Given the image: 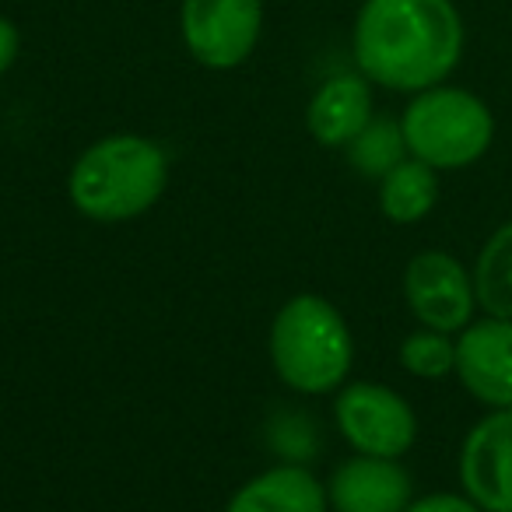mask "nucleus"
Instances as JSON below:
<instances>
[{"label":"nucleus","instance_id":"dca6fc26","mask_svg":"<svg viewBox=\"0 0 512 512\" xmlns=\"http://www.w3.org/2000/svg\"><path fill=\"white\" fill-rule=\"evenodd\" d=\"M400 365L418 379H446L456 372V341L442 330H414L400 344Z\"/></svg>","mask_w":512,"mask_h":512},{"label":"nucleus","instance_id":"1a4fd4ad","mask_svg":"<svg viewBox=\"0 0 512 512\" xmlns=\"http://www.w3.org/2000/svg\"><path fill=\"white\" fill-rule=\"evenodd\" d=\"M456 376L484 407H512V320H477L460 330Z\"/></svg>","mask_w":512,"mask_h":512},{"label":"nucleus","instance_id":"423d86ee","mask_svg":"<svg viewBox=\"0 0 512 512\" xmlns=\"http://www.w3.org/2000/svg\"><path fill=\"white\" fill-rule=\"evenodd\" d=\"M264 29L260 0H183L179 32L190 57L207 71L246 64Z\"/></svg>","mask_w":512,"mask_h":512},{"label":"nucleus","instance_id":"9b49d317","mask_svg":"<svg viewBox=\"0 0 512 512\" xmlns=\"http://www.w3.org/2000/svg\"><path fill=\"white\" fill-rule=\"evenodd\" d=\"M372 81L365 74H337L323 81L306 109V130L323 148H348L372 120Z\"/></svg>","mask_w":512,"mask_h":512},{"label":"nucleus","instance_id":"6e6552de","mask_svg":"<svg viewBox=\"0 0 512 512\" xmlns=\"http://www.w3.org/2000/svg\"><path fill=\"white\" fill-rule=\"evenodd\" d=\"M463 495L484 512H512V407L488 411L460 446Z\"/></svg>","mask_w":512,"mask_h":512},{"label":"nucleus","instance_id":"f8f14e48","mask_svg":"<svg viewBox=\"0 0 512 512\" xmlns=\"http://www.w3.org/2000/svg\"><path fill=\"white\" fill-rule=\"evenodd\" d=\"M225 512H330L327 484L299 463H281L249 477Z\"/></svg>","mask_w":512,"mask_h":512},{"label":"nucleus","instance_id":"9d476101","mask_svg":"<svg viewBox=\"0 0 512 512\" xmlns=\"http://www.w3.org/2000/svg\"><path fill=\"white\" fill-rule=\"evenodd\" d=\"M414 481L397 460L355 453L337 463L327 481L334 512H404L414 502Z\"/></svg>","mask_w":512,"mask_h":512},{"label":"nucleus","instance_id":"f03ea898","mask_svg":"<svg viewBox=\"0 0 512 512\" xmlns=\"http://www.w3.org/2000/svg\"><path fill=\"white\" fill-rule=\"evenodd\" d=\"M169 183V158L155 141L113 134L95 141L67 176V197L85 218L116 225L148 214Z\"/></svg>","mask_w":512,"mask_h":512},{"label":"nucleus","instance_id":"4468645a","mask_svg":"<svg viewBox=\"0 0 512 512\" xmlns=\"http://www.w3.org/2000/svg\"><path fill=\"white\" fill-rule=\"evenodd\" d=\"M477 306L498 320H512V221L488 235L474 264Z\"/></svg>","mask_w":512,"mask_h":512},{"label":"nucleus","instance_id":"7ed1b4c3","mask_svg":"<svg viewBox=\"0 0 512 512\" xmlns=\"http://www.w3.org/2000/svg\"><path fill=\"white\" fill-rule=\"evenodd\" d=\"M271 362L281 383L306 397L344 386L355 362L348 320L323 295H295L271 323Z\"/></svg>","mask_w":512,"mask_h":512},{"label":"nucleus","instance_id":"39448f33","mask_svg":"<svg viewBox=\"0 0 512 512\" xmlns=\"http://www.w3.org/2000/svg\"><path fill=\"white\" fill-rule=\"evenodd\" d=\"M334 421L355 453L400 460L418 439V414L383 383H348L334 400Z\"/></svg>","mask_w":512,"mask_h":512},{"label":"nucleus","instance_id":"2eb2a0df","mask_svg":"<svg viewBox=\"0 0 512 512\" xmlns=\"http://www.w3.org/2000/svg\"><path fill=\"white\" fill-rule=\"evenodd\" d=\"M407 158V141L400 120L390 116H372L365 130L348 144V162L355 172L369 179H383L390 169H397Z\"/></svg>","mask_w":512,"mask_h":512},{"label":"nucleus","instance_id":"f257e3e1","mask_svg":"<svg viewBox=\"0 0 512 512\" xmlns=\"http://www.w3.org/2000/svg\"><path fill=\"white\" fill-rule=\"evenodd\" d=\"M463 39L467 32L453 0H365L351 50L372 85L418 95L460 67Z\"/></svg>","mask_w":512,"mask_h":512},{"label":"nucleus","instance_id":"ddd939ff","mask_svg":"<svg viewBox=\"0 0 512 512\" xmlns=\"http://www.w3.org/2000/svg\"><path fill=\"white\" fill-rule=\"evenodd\" d=\"M439 204V172L418 158H404L379 179V211L393 225H418Z\"/></svg>","mask_w":512,"mask_h":512},{"label":"nucleus","instance_id":"a211bd4d","mask_svg":"<svg viewBox=\"0 0 512 512\" xmlns=\"http://www.w3.org/2000/svg\"><path fill=\"white\" fill-rule=\"evenodd\" d=\"M18 50H22V36H18L15 22H8V18L0 15V78L15 67Z\"/></svg>","mask_w":512,"mask_h":512},{"label":"nucleus","instance_id":"f3484780","mask_svg":"<svg viewBox=\"0 0 512 512\" xmlns=\"http://www.w3.org/2000/svg\"><path fill=\"white\" fill-rule=\"evenodd\" d=\"M404 512H484L481 505H474L467 495H453V491H439V495H425L418 502H411Z\"/></svg>","mask_w":512,"mask_h":512},{"label":"nucleus","instance_id":"0eeeda50","mask_svg":"<svg viewBox=\"0 0 512 512\" xmlns=\"http://www.w3.org/2000/svg\"><path fill=\"white\" fill-rule=\"evenodd\" d=\"M404 299L421 327L460 334L463 327L474 323V274L453 253L425 249V253L411 256L404 271Z\"/></svg>","mask_w":512,"mask_h":512},{"label":"nucleus","instance_id":"20e7f679","mask_svg":"<svg viewBox=\"0 0 512 512\" xmlns=\"http://www.w3.org/2000/svg\"><path fill=\"white\" fill-rule=\"evenodd\" d=\"M400 127L407 155L432 165L435 172L481 162L495 141V116L488 102L453 85H435L414 95L400 116Z\"/></svg>","mask_w":512,"mask_h":512}]
</instances>
